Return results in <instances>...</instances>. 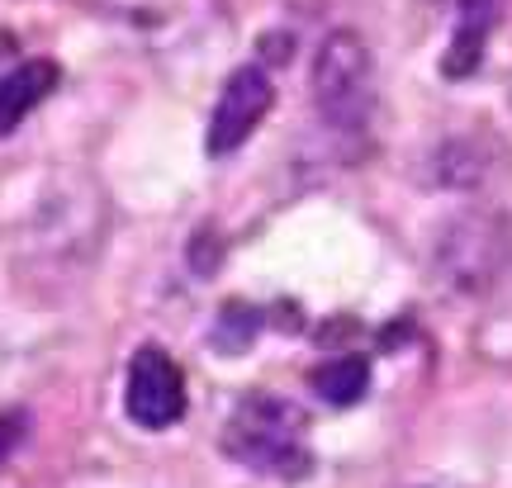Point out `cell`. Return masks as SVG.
Instances as JSON below:
<instances>
[{
  "label": "cell",
  "instance_id": "cell-4",
  "mask_svg": "<svg viewBox=\"0 0 512 488\" xmlns=\"http://www.w3.org/2000/svg\"><path fill=\"white\" fill-rule=\"evenodd\" d=\"M190 408V389H185V370L162 346H143L128 361V384H124V413L128 422H138L143 432H166L176 427Z\"/></svg>",
  "mask_w": 512,
  "mask_h": 488
},
{
  "label": "cell",
  "instance_id": "cell-8",
  "mask_svg": "<svg viewBox=\"0 0 512 488\" xmlns=\"http://www.w3.org/2000/svg\"><path fill=\"white\" fill-rule=\"evenodd\" d=\"M313 389L332 408H356L370 394V361L366 356H337L313 370Z\"/></svg>",
  "mask_w": 512,
  "mask_h": 488
},
{
  "label": "cell",
  "instance_id": "cell-10",
  "mask_svg": "<svg viewBox=\"0 0 512 488\" xmlns=\"http://www.w3.org/2000/svg\"><path fill=\"white\" fill-rule=\"evenodd\" d=\"M19 436H24V413H0V460L19 446Z\"/></svg>",
  "mask_w": 512,
  "mask_h": 488
},
{
  "label": "cell",
  "instance_id": "cell-7",
  "mask_svg": "<svg viewBox=\"0 0 512 488\" xmlns=\"http://www.w3.org/2000/svg\"><path fill=\"white\" fill-rule=\"evenodd\" d=\"M498 19V0H465L460 5V29H456V43H451V53L441 62V72L451 76V81H465V76H475L479 57H484V38L494 29Z\"/></svg>",
  "mask_w": 512,
  "mask_h": 488
},
{
  "label": "cell",
  "instance_id": "cell-5",
  "mask_svg": "<svg viewBox=\"0 0 512 488\" xmlns=\"http://www.w3.org/2000/svg\"><path fill=\"white\" fill-rule=\"evenodd\" d=\"M275 105V86L261 67H238L223 81L219 100L209 109V128H204V152L209 157H233L247 138H252L261 119Z\"/></svg>",
  "mask_w": 512,
  "mask_h": 488
},
{
  "label": "cell",
  "instance_id": "cell-1",
  "mask_svg": "<svg viewBox=\"0 0 512 488\" xmlns=\"http://www.w3.org/2000/svg\"><path fill=\"white\" fill-rule=\"evenodd\" d=\"M223 455L233 465H247L256 474L294 484L313 470L309 417H304V408H294L290 398L247 394L223 427Z\"/></svg>",
  "mask_w": 512,
  "mask_h": 488
},
{
  "label": "cell",
  "instance_id": "cell-9",
  "mask_svg": "<svg viewBox=\"0 0 512 488\" xmlns=\"http://www.w3.org/2000/svg\"><path fill=\"white\" fill-rule=\"evenodd\" d=\"M256 323H261V313L233 299V304L223 308V323H219V342H223V351H242V346H252Z\"/></svg>",
  "mask_w": 512,
  "mask_h": 488
},
{
  "label": "cell",
  "instance_id": "cell-2",
  "mask_svg": "<svg viewBox=\"0 0 512 488\" xmlns=\"http://www.w3.org/2000/svg\"><path fill=\"white\" fill-rule=\"evenodd\" d=\"M380 86H375V57L366 38L337 29L323 38V48L313 57V105L342 133H361L375 114Z\"/></svg>",
  "mask_w": 512,
  "mask_h": 488
},
{
  "label": "cell",
  "instance_id": "cell-6",
  "mask_svg": "<svg viewBox=\"0 0 512 488\" xmlns=\"http://www.w3.org/2000/svg\"><path fill=\"white\" fill-rule=\"evenodd\" d=\"M57 76L62 72L48 57H34V62H19L10 72H0V138H10L34 114V105H43L57 91Z\"/></svg>",
  "mask_w": 512,
  "mask_h": 488
},
{
  "label": "cell",
  "instance_id": "cell-3",
  "mask_svg": "<svg viewBox=\"0 0 512 488\" xmlns=\"http://www.w3.org/2000/svg\"><path fill=\"white\" fill-rule=\"evenodd\" d=\"M512 261V223L498 209H470L446 223L437 242V271L460 294L489 290Z\"/></svg>",
  "mask_w": 512,
  "mask_h": 488
}]
</instances>
